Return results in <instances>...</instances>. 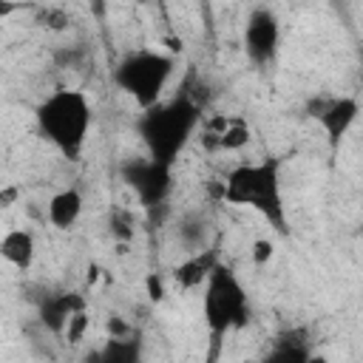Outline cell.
<instances>
[{"label":"cell","instance_id":"1","mask_svg":"<svg viewBox=\"0 0 363 363\" xmlns=\"http://www.w3.org/2000/svg\"><path fill=\"white\" fill-rule=\"evenodd\" d=\"M37 133L68 162H77L88 145L94 105L79 88H54L34 108Z\"/></svg>","mask_w":363,"mask_h":363},{"label":"cell","instance_id":"2","mask_svg":"<svg viewBox=\"0 0 363 363\" xmlns=\"http://www.w3.org/2000/svg\"><path fill=\"white\" fill-rule=\"evenodd\" d=\"M221 199L233 207L255 210L278 233H286V207L281 190V164L275 159L244 162L227 170L221 182Z\"/></svg>","mask_w":363,"mask_h":363},{"label":"cell","instance_id":"3","mask_svg":"<svg viewBox=\"0 0 363 363\" xmlns=\"http://www.w3.org/2000/svg\"><path fill=\"white\" fill-rule=\"evenodd\" d=\"M199 119L201 111L187 96H176L170 102H156L153 108H145L139 119V139L147 150V159L173 167V162L196 133Z\"/></svg>","mask_w":363,"mask_h":363},{"label":"cell","instance_id":"4","mask_svg":"<svg viewBox=\"0 0 363 363\" xmlns=\"http://www.w3.org/2000/svg\"><path fill=\"white\" fill-rule=\"evenodd\" d=\"M176 65H179L176 57L167 51L136 48V51H128L113 65L111 79L139 111H145L162 102V94L176 74Z\"/></svg>","mask_w":363,"mask_h":363},{"label":"cell","instance_id":"5","mask_svg":"<svg viewBox=\"0 0 363 363\" xmlns=\"http://www.w3.org/2000/svg\"><path fill=\"white\" fill-rule=\"evenodd\" d=\"M201 312H204V323L213 335V340L218 343L224 335L244 329L250 320V298L247 289L241 284V278L224 267L221 261L210 269V275L204 278V298H201Z\"/></svg>","mask_w":363,"mask_h":363},{"label":"cell","instance_id":"6","mask_svg":"<svg viewBox=\"0 0 363 363\" xmlns=\"http://www.w3.org/2000/svg\"><path fill=\"white\" fill-rule=\"evenodd\" d=\"M309 113L320 125V130L326 133V142L332 145V150H337L340 142L349 136V130L354 128V122L360 116V99L352 96V94L315 99L312 108H309Z\"/></svg>","mask_w":363,"mask_h":363},{"label":"cell","instance_id":"7","mask_svg":"<svg viewBox=\"0 0 363 363\" xmlns=\"http://www.w3.org/2000/svg\"><path fill=\"white\" fill-rule=\"evenodd\" d=\"M278 43H281L278 17L269 9H255L247 17V26H244V51H247V57L255 65H267V62L275 60Z\"/></svg>","mask_w":363,"mask_h":363},{"label":"cell","instance_id":"8","mask_svg":"<svg viewBox=\"0 0 363 363\" xmlns=\"http://www.w3.org/2000/svg\"><path fill=\"white\" fill-rule=\"evenodd\" d=\"M125 182L136 190V196L145 204H153V201L164 199V193L170 187V167H164L153 159H139L125 167Z\"/></svg>","mask_w":363,"mask_h":363},{"label":"cell","instance_id":"9","mask_svg":"<svg viewBox=\"0 0 363 363\" xmlns=\"http://www.w3.org/2000/svg\"><path fill=\"white\" fill-rule=\"evenodd\" d=\"M37 258L34 233L26 227H11L0 235V261H6L17 272H28Z\"/></svg>","mask_w":363,"mask_h":363},{"label":"cell","instance_id":"10","mask_svg":"<svg viewBox=\"0 0 363 363\" xmlns=\"http://www.w3.org/2000/svg\"><path fill=\"white\" fill-rule=\"evenodd\" d=\"M82 207H85V199L77 187H60L51 193L45 204V218L54 230H71L82 218Z\"/></svg>","mask_w":363,"mask_h":363},{"label":"cell","instance_id":"11","mask_svg":"<svg viewBox=\"0 0 363 363\" xmlns=\"http://www.w3.org/2000/svg\"><path fill=\"white\" fill-rule=\"evenodd\" d=\"M82 298L74 295V292H60V295H45L43 303H40V320L45 323V329H51L54 335H62L68 318L82 309Z\"/></svg>","mask_w":363,"mask_h":363},{"label":"cell","instance_id":"12","mask_svg":"<svg viewBox=\"0 0 363 363\" xmlns=\"http://www.w3.org/2000/svg\"><path fill=\"white\" fill-rule=\"evenodd\" d=\"M218 264V252L213 247H199V250H190V255L176 267V281L182 286H201L204 278L210 275V269Z\"/></svg>","mask_w":363,"mask_h":363},{"label":"cell","instance_id":"13","mask_svg":"<svg viewBox=\"0 0 363 363\" xmlns=\"http://www.w3.org/2000/svg\"><path fill=\"white\" fill-rule=\"evenodd\" d=\"M216 139V145L221 150H241L250 145V128L241 122V119H218L216 122V130L210 133Z\"/></svg>","mask_w":363,"mask_h":363},{"label":"cell","instance_id":"14","mask_svg":"<svg viewBox=\"0 0 363 363\" xmlns=\"http://www.w3.org/2000/svg\"><path fill=\"white\" fill-rule=\"evenodd\" d=\"M88 312H85V306L82 309H77L71 318H68V323H65V329H62V337L68 340V343H79L82 337H85V329H88Z\"/></svg>","mask_w":363,"mask_h":363},{"label":"cell","instance_id":"15","mask_svg":"<svg viewBox=\"0 0 363 363\" xmlns=\"http://www.w3.org/2000/svg\"><path fill=\"white\" fill-rule=\"evenodd\" d=\"M272 255H275L272 238H255V241L250 244V258H252L255 267H267V264L272 261Z\"/></svg>","mask_w":363,"mask_h":363},{"label":"cell","instance_id":"16","mask_svg":"<svg viewBox=\"0 0 363 363\" xmlns=\"http://www.w3.org/2000/svg\"><path fill=\"white\" fill-rule=\"evenodd\" d=\"M28 9V3H20V0H0V20H9L11 14Z\"/></svg>","mask_w":363,"mask_h":363},{"label":"cell","instance_id":"17","mask_svg":"<svg viewBox=\"0 0 363 363\" xmlns=\"http://www.w3.org/2000/svg\"><path fill=\"white\" fill-rule=\"evenodd\" d=\"M43 17H45V20H51V23H48L51 28H65V23H68V17H65L62 11H51V9H45V14H43Z\"/></svg>","mask_w":363,"mask_h":363},{"label":"cell","instance_id":"18","mask_svg":"<svg viewBox=\"0 0 363 363\" xmlns=\"http://www.w3.org/2000/svg\"><path fill=\"white\" fill-rule=\"evenodd\" d=\"M147 286H150V298L159 301V298H162V281H159L156 275H150V278H147Z\"/></svg>","mask_w":363,"mask_h":363}]
</instances>
